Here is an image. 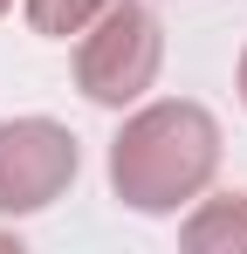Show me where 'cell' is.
I'll return each instance as SVG.
<instances>
[{
	"mask_svg": "<svg viewBox=\"0 0 247 254\" xmlns=\"http://www.w3.org/2000/svg\"><path fill=\"white\" fill-rule=\"evenodd\" d=\"M220 172V124L206 103L165 96L130 110L110 137V192L130 213H179L192 206Z\"/></svg>",
	"mask_w": 247,
	"mask_h": 254,
	"instance_id": "obj_1",
	"label": "cell"
},
{
	"mask_svg": "<svg viewBox=\"0 0 247 254\" xmlns=\"http://www.w3.org/2000/svg\"><path fill=\"white\" fill-rule=\"evenodd\" d=\"M158 62H165V28L144 0H110L76 35V89L103 110L137 103L158 83Z\"/></svg>",
	"mask_w": 247,
	"mask_h": 254,
	"instance_id": "obj_2",
	"label": "cell"
},
{
	"mask_svg": "<svg viewBox=\"0 0 247 254\" xmlns=\"http://www.w3.org/2000/svg\"><path fill=\"white\" fill-rule=\"evenodd\" d=\"M76 137L55 117H7L0 124V213L21 220V213L55 206L69 186H76Z\"/></svg>",
	"mask_w": 247,
	"mask_h": 254,
	"instance_id": "obj_3",
	"label": "cell"
},
{
	"mask_svg": "<svg viewBox=\"0 0 247 254\" xmlns=\"http://www.w3.org/2000/svg\"><path fill=\"white\" fill-rule=\"evenodd\" d=\"M179 248L185 254H247V192L199 199L179 227Z\"/></svg>",
	"mask_w": 247,
	"mask_h": 254,
	"instance_id": "obj_4",
	"label": "cell"
},
{
	"mask_svg": "<svg viewBox=\"0 0 247 254\" xmlns=\"http://www.w3.org/2000/svg\"><path fill=\"white\" fill-rule=\"evenodd\" d=\"M28 7V28L35 35H48V42H69V35H82L110 0H21Z\"/></svg>",
	"mask_w": 247,
	"mask_h": 254,
	"instance_id": "obj_5",
	"label": "cell"
},
{
	"mask_svg": "<svg viewBox=\"0 0 247 254\" xmlns=\"http://www.w3.org/2000/svg\"><path fill=\"white\" fill-rule=\"evenodd\" d=\"M241 103H247V48H241Z\"/></svg>",
	"mask_w": 247,
	"mask_h": 254,
	"instance_id": "obj_6",
	"label": "cell"
},
{
	"mask_svg": "<svg viewBox=\"0 0 247 254\" xmlns=\"http://www.w3.org/2000/svg\"><path fill=\"white\" fill-rule=\"evenodd\" d=\"M7 7H14V0H0V14H7Z\"/></svg>",
	"mask_w": 247,
	"mask_h": 254,
	"instance_id": "obj_7",
	"label": "cell"
}]
</instances>
